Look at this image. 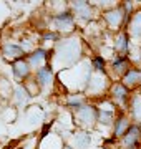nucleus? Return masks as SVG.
<instances>
[{
    "instance_id": "f257e3e1",
    "label": "nucleus",
    "mask_w": 141,
    "mask_h": 149,
    "mask_svg": "<svg viewBox=\"0 0 141 149\" xmlns=\"http://www.w3.org/2000/svg\"><path fill=\"white\" fill-rule=\"evenodd\" d=\"M83 56V45L78 37L61 38L52 50V58L61 66H73Z\"/></svg>"
},
{
    "instance_id": "f03ea898",
    "label": "nucleus",
    "mask_w": 141,
    "mask_h": 149,
    "mask_svg": "<svg viewBox=\"0 0 141 149\" xmlns=\"http://www.w3.org/2000/svg\"><path fill=\"white\" fill-rule=\"evenodd\" d=\"M48 20H50V25H52V30L57 32L58 35H70V33L75 32L76 18L70 8L61 12H55V13L50 15Z\"/></svg>"
},
{
    "instance_id": "7ed1b4c3",
    "label": "nucleus",
    "mask_w": 141,
    "mask_h": 149,
    "mask_svg": "<svg viewBox=\"0 0 141 149\" xmlns=\"http://www.w3.org/2000/svg\"><path fill=\"white\" fill-rule=\"evenodd\" d=\"M100 18L103 20L106 30L113 32L114 35L119 33V32H123L126 28V23H128V17L125 15V12L121 10L119 3H116V5H114L113 8H110V10L101 12V13H100Z\"/></svg>"
},
{
    "instance_id": "20e7f679",
    "label": "nucleus",
    "mask_w": 141,
    "mask_h": 149,
    "mask_svg": "<svg viewBox=\"0 0 141 149\" xmlns=\"http://www.w3.org/2000/svg\"><path fill=\"white\" fill-rule=\"evenodd\" d=\"M73 114V123L83 131H91L98 124V106L93 103H87L85 106L71 113Z\"/></svg>"
},
{
    "instance_id": "39448f33",
    "label": "nucleus",
    "mask_w": 141,
    "mask_h": 149,
    "mask_svg": "<svg viewBox=\"0 0 141 149\" xmlns=\"http://www.w3.org/2000/svg\"><path fill=\"white\" fill-rule=\"evenodd\" d=\"M131 95H133V91H131L130 88H126V86L118 80H114L113 83H111V86H110V90H108L110 100H111V103L114 104V108H116L119 113L128 111V103H130Z\"/></svg>"
},
{
    "instance_id": "423d86ee",
    "label": "nucleus",
    "mask_w": 141,
    "mask_h": 149,
    "mask_svg": "<svg viewBox=\"0 0 141 149\" xmlns=\"http://www.w3.org/2000/svg\"><path fill=\"white\" fill-rule=\"evenodd\" d=\"M70 10L73 12L76 20H82V22H91L101 13L93 3H90L87 0H75V2H71Z\"/></svg>"
},
{
    "instance_id": "0eeeda50",
    "label": "nucleus",
    "mask_w": 141,
    "mask_h": 149,
    "mask_svg": "<svg viewBox=\"0 0 141 149\" xmlns=\"http://www.w3.org/2000/svg\"><path fill=\"white\" fill-rule=\"evenodd\" d=\"M131 66H133V61H131L130 56L114 55L113 60H111V61H110V65H108V74H110V78H111V76H114V78L119 81L131 70Z\"/></svg>"
},
{
    "instance_id": "6e6552de",
    "label": "nucleus",
    "mask_w": 141,
    "mask_h": 149,
    "mask_svg": "<svg viewBox=\"0 0 141 149\" xmlns=\"http://www.w3.org/2000/svg\"><path fill=\"white\" fill-rule=\"evenodd\" d=\"M27 61L28 65L32 66L33 71L43 68L48 65V60L52 58V50H47V48H42V47H35L33 50H30L27 53Z\"/></svg>"
},
{
    "instance_id": "1a4fd4ad",
    "label": "nucleus",
    "mask_w": 141,
    "mask_h": 149,
    "mask_svg": "<svg viewBox=\"0 0 141 149\" xmlns=\"http://www.w3.org/2000/svg\"><path fill=\"white\" fill-rule=\"evenodd\" d=\"M118 149H140L141 146V126L140 124H131L128 133L116 143Z\"/></svg>"
},
{
    "instance_id": "9d476101",
    "label": "nucleus",
    "mask_w": 141,
    "mask_h": 149,
    "mask_svg": "<svg viewBox=\"0 0 141 149\" xmlns=\"http://www.w3.org/2000/svg\"><path fill=\"white\" fill-rule=\"evenodd\" d=\"M12 74H13V78L18 85H23L28 78H32L33 76V70L32 66L28 65L27 58H22V60H17L12 63Z\"/></svg>"
},
{
    "instance_id": "9b49d317",
    "label": "nucleus",
    "mask_w": 141,
    "mask_h": 149,
    "mask_svg": "<svg viewBox=\"0 0 141 149\" xmlns=\"http://www.w3.org/2000/svg\"><path fill=\"white\" fill-rule=\"evenodd\" d=\"M33 78L37 80L38 86L42 88V93L47 90H50L55 83V71H53V66L52 65H47L43 68L37 70V71H33Z\"/></svg>"
},
{
    "instance_id": "f8f14e48",
    "label": "nucleus",
    "mask_w": 141,
    "mask_h": 149,
    "mask_svg": "<svg viewBox=\"0 0 141 149\" xmlns=\"http://www.w3.org/2000/svg\"><path fill=\"white\" fill-rule=\"evenodd\" d=\"M113 50H114V55H121V56H130L131 55V37L126 30L114 35Z\"/></svg>"
},
{
    "instance_id": "ddd939ff",
    "label": "nucleus",
    "mask_w": 141,
    "mask_h": 149,
    "mask_svg": "<svg viewBox=\"0 0 141 149\" xmlns=\"http://www.w3.org/2000/svg\"><path fill=\"white\" fill-rule=\"evenodd\" d=\"M131 124H133V121L130 119L128 113H118V116H116L114 124H113V133H111V138L116 139V141H119V139L128 133V129L131 128Z\"/></svg>"
},
{
    "instance_id": "4468645a",
    "label": "nucleus",
    "mask_w": 141,
    "mask_h": 149,
    "mask_svg": "<svg viewBox=\"0 0 141 149\" xmlns=\"http://www.w3.org/2000/svg\"><path fill=\"white\" fill-rule=\"evenodd\" d=\"M0 53H2V56L5 60H8L10 63H13V61H17V60H22L27 56V50L22 47V45H18V43H5L3 47H2V50H0Z\"/></svg>"
},
{
    "instance_id": "2eb2a0df",
    "label": "nucleus",
    "mask_w": 141,
    "mask_h": 149,
    "mask_svg": "<svg viewBox=\"0 0 141 149\" xmlns=\"http://www.w3.org/2000/svg\"><path fill=\"white\" fill-rule=\"evenodd\" d=\"M126 113H128L130 119L133 121V124H140L141 126V95L138 91H133Z\"/></svg>"
},
{
    "instance_id": "dca6fc26",
    "label": "nucleus",
    "mask_w": 141,
    "mask_h": 149,
    "mask_svg": "<svg viewBox=\"0 0 141 149\" xmlns=\"http://www.w3.org/2000/svg\"><path fill=\"white\" fill-rule=\"evenodd\" d=\"M125 30L130 33L131 40L141 42V8L136 10L135 13L130 17V20H128V23H126Z\"/></svg>"
},
{
    "instance_id": "f3484780",
    "label": "nucleus",
    "mask_w": 141,
    "mask_h": 149,
    "mask_svg": "<svg viewBox=\"0 0 141 149\" xmlns=\"http://www.w3.org/2000/svg\"><path fill=\"white\" fill-rule=\"evenodd\" d=\"M119 81H121L126 88H130L131 91H136L138 88H140V85H141V66L133 65L131 70Z\"/></svg>"
},
{
    "instance_id": "a211bd4d",
    "label": "nucleus",
    "mask_w": 141,
    "mask_h": 149,
    "mask_svg": "<svg viewBox=\"0 0 141 149\" xmlns=\"http://www.w3.org/2000/svg\"><path fill=\"white\" fill-rule=\"evenodd\" d=\"M87 103H90V98L87 96V93H68L65 98V106L71 109V113L85 106Z\"/></svg>"
},
{
    "instance_id": "6ab92c4d",
    "label": "nucleus",
    "mask_w": 141,
    "mask_h": 149,
    "mask_svg": "<svg viewBox=\"0 0 141 149\" xmlns=\"http://www.w3.org/2000/svg\"><path fill=\"white\" fill-rule=\"evenodd\" d=\"M90 144H91V134L88 131L78 129L76 133L71 134V146L75 149H90Z\"/></svg>"
},
{
    "instance_id": "aec40b11",
    "label": "nucleus",
    "mask_w": 141,
    "mask_h": 149,
    "mask_svg": "<svg viewBox=\"0 0 141 149\" xmlns=\"http://www.w3.org/2000/svg\"><path fill=\"white\" fill-rule=\"evenodd\" d=\"M116 113H119L118 109H108V108H98V124L103 126H111L113 128L114 119H116Z\"/></svg>"
},
{
    "instance_id": "412c9836",
    "label": "nucleus",
    "mask_w": 141,
    "mask_h": 149,
    "mask_svg": "<svg viewBox=\"0 0 141 149\" xmlns=\"http://www.w3.org/2000/svg\"><path fill=\"white\" fill-rule=\"evenodd\" d=\"M12 96H13V100L17 101V104H22V106L27 101L32 100V95L28 93L27 88H25L23 85H17L15 88H13V95H12Z\"/></svg>"
},
{
    "instance_id": "4be33fe9",
    "label": "nucleus",
    "mask_w": 141,
    "mask_h": 149,
    "mask_svg": "<svg viewBox=\"0 0 141 149\" xmlns=\"http://www.w3.org/2000/svg\"><path fill=\"white\" fill-rule=\"evenodd\" d=\"M91 70L93 71H98V73L108 74V61L101 55H96V56L91 58Z\"/></svg>"
},
{
    "instance_id": "5701e85b",
    "label": "nucleus",
    "mask_w": 141,
    "mask_h": 149,
    "mask_svg": "<svg viewBox=\"0 0 141 149\" xmlns=\"http://www.w3.org/2000/svg\"><path fill=\"white\" fill-rule=\"evenodd\" d=\"M23 86H25V88H27V91L30 93V95H32V98H33V96H37V95H40V93H42V88L38 86L37 80H35L33 76H32V78H28V80L25 81V83H23Z\"/></svg>"
},
{
    "instance_id": "b1692460",
    "label": "nucleus",
    "mask_w": 141,
    "mask_h": 149,
    "mask_svg": "<svg viewBox=\"0 0 141 149\" xmlns=\"http://www.w3.org/2000/svg\"><path fill=\"white\" fill-rule=\"evenodd\" d=\"M61 149H75V148H73L70 143H63L61 144Z\"/></svg>"
},
{
    "instance_id": "393cba45",
    "label": "nucleus",
    "mask_w": 141,
    "mask_h": 149,
    "mask_svg": "<svg viewBox=\"0 0 141 149\" xmlns=\"http://www.w3.org/2000/svg\"><path fill=\"white\" fill-rule=\"evenodd\" d=\"M136 91H138V93H140V95H141V85H140V88H138V90H136Z\"/></svg>"
},
{
    "instance_id": "a878e982",
    "label": "nucleus",
    "mask_w": 141,
    "mask_h": 149,
    "mask_svg": "<svg viewBox=\"0 0 141 149\" xmlns=\"http://www.w3.org/2000/svg\"><path fill=\"white\" fill-rule=\"evenodd\" d=\"M140 149H141V146H140Z\"/></svg>"
}]
</instances>
